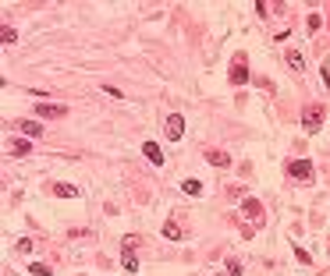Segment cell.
Segmentation results:
<instances>
[{"mask_svg": "<svg viewBox=\"0 0 330 276\" xmlns=\"http://www.w3.org/2000/svg\"><path fill=\"white\" fill-rule=\"evenodd\" d=\"M323 117H327V106H320V103L306 106V110H302V128H306V135H316V131L323 128Z\"/></svg>", "mask_w": 330, "mask_h": 276, "instance_id": "6da1fadb", "label": "cell"}, {"mask_svg": "<svg viewBox=\"0 0 330 276\" xmlns=\"http://www.w3.org/2000/svg\"><path fill=\"white\" fill-rule=\"evenodd\" d=\"M227 78H231L235 85H245V81H248V64H245V53L231 61V71H227Z\"/></svg>", "mask_w": 330, "mask_h": 276, "instance_id": "7a4b0ae2", "label": "cell"}, {"mask_svg": "<svg viewBox=\"0 0 330 276\" xmlns=\"http://www.w3.org/2000/svg\"><path fill=\"white\" fill-rule=\"evenodd\" d=\"M36 117H39V121H43V117L61 121V117H68V106H61V103H43V106H36Z\"/></svg>", "mask_w": 330, "mask_h": 276, "instance_id": "3957f363", "label": "cell"}, {"mask_svg": "<svg viewBox=\"0 0 330 276\" xmlns=\"http://www.w3.org/2000/svg\"><path fill=\"white\" fill-rule=\"evenodd\" d=\"M121 266H124L128 273H139V259H135V237H128V241H124V252H121Z\"/></svg>", "mask_w": 330, "mask_h": 276, "instance_id": "277c9868", "label": "cell"}, {"mask_svg": "<svg viewBox=\"0 0 330 276\" xmlns=\"http://www.w3.org/2000/svg\"><path fill=\"white\" fill-rule=\"evenodd\" d=\"M164 131H167L170 142H177V138L185 135V117H181V114H170V117H167V124H164Z\"/></svg>", "mask_w": 330, "mask_h": 276, "instance_id": "5b68a950", "label": "cell"}, {"mask_svg": "<svg viewBox=\"0 0 330 276\" xmlns=\"http://www.w3.org/2000/svg\"><path fill=\"white\" fill-rule=\"evenodd\" d=\"M288 174H291L295 181H313V167H309V159H295V163H288Z\"/></svg>", "mask_w": 330, "mask_h": 276, "instance_id": "8992f818", "label": "cell"}, {"mask_svg": "<svg viewBox=\"0 0 330 276\" xmlns=\"http://www.w3.org/2000/svg\"><path fill=\"white\" fill-rule=\"evenodd\" d=\"M11 128H14V131H21V135H29V138H39V135H46L39 121H14Z\"/></svg>", "mask_w": 330, "mask_h": 276, "instance_id": "52a82bcc", "label": "cell"}, {"mask_svg": "<svg viewBox=\"0 0 330 276\" xmlns=\"http://www.w3.org/2000/svg\"><path fill=\"white\" fill-rule=\"evenodd\" d=\"M142 152H146V159H149L153 167H164V152H160V145H157V142H146V145H142Z\"/></svg>", "mask_w": 330, "mask_h": 276, "instance_id": "ba28073f", "label": "cell"}, {"mask_svg": "<svg viewBox=\"0 0 330 276\" xmlns=\"http://www.w3.org/2000/svg\"><path fill=\"white\" fill-rule=\"evenodd\" d=\"M284 61H288V68L298 71V74L306 71V61H302V53H298V50H288V53H284Z\"/></svg>", "mask_w": 330, "mask_h": 276, "instance_id": "9c48e42d", "label": "cell"}, {"mask_svg": "<svg viewBox=\"0 0 330 276\" xmlns=\"http://www.w3.org/2000/svg\"><path fill=\"white\" fill-rule=\"evenodd\" d=\"M206 159H210L213 167H227V163H231V156H227V152H220V149H210V152H206Z\"/></svg>", "mask_w": 330, "mask_h": 276, "instance_id": "30bf717a", "label": "cell"}, {"mask_svg": "<svg viewBox=\"0 0 330 276\" xmlns=\"http://www.w3.org/2000/svg\"><path fill=\"white\" fill-rule=\"evenodd\" d=\"M54 195H61V199H75L79 188H75V184H54Z\"/></svg>", "mask_w": 330, "mask_h": 276, "instance_id": "8fae6325", "label": "cell"}, {"mask_svg": "<svg viewBox=\"0 0 330 276\" xmlns=\"http://www.w3.org/2000/svg\"><path fill=\"white\" fill-rule=\"evenodd\" d=\"M181 191H185V195H202V184H199L195 177H188V181L181 184Z\"/></svg>", "mask_w": 330, "mask_h": 276, "instance_id": "7c38bea8", "label": "cell"}, {"mask_svg": "<svg viewBox=\"0 0 330 276\" xmlns=\"http://www.w3.org/2000/svg\"><path fill=\"white\" fill-rule=\"evenodd\" d=\"M245 212L252 216V219H263V206H259L256 199H245Z\"/></svg>", "mask_w": 330, "mask_h": 276, "instance_id": "4fadbf2b", "label": "cell"}, {"mask_svg": "<svg viewBox=\"0 0 330 276\" xmlns=\"http://www.w3.org/2000/svg\"><path fill=\"white\" fill-rule=\"evenodd\" d=\"M29 149H32V145H29V138H18V142L11 145V152H14V156H25Z\"/></svg>", "mask_w": 330, "mask_h": 276, "instance_id": "5bb4252c", "label": "cell"}, {"mask_svg": "<svg viewBox=\"0 0 330 276\" xmlns=\"http://www.w3.org/2000/svg\"><path fill=\"white\" fill-rule=\"evenodd\" d=\"M164 234L170 241H177V237H181V227H177V223H164Z\"/></svg>", "mask_w": 330, "mask_h": 276, "instance_id": "9a60e30c", "label": "cell"}, {"mask_svg": "<svg viewBox=\"0 0 330 276\" xmlns=\"http://www.w3.org/2000/svg\"><path fill=\"white\" fill-rule=\"evenodd\" d=\"M227 276H242V262L238 259H227Z\"/></svg>", "mask_w": 330, "mask_h": 276, "instance_id": "2e32d148", "label": "cell"}, {"mask_svg": "<svg viewBox=\"0 0 330 276\" xmlns=\"http://www.w3.org/2000/svg\"><path fill=\"white\" fill-rule=\"evenodd\" d=\"M14 248H18V252H21V255H29V252H32V241H29V237H21V241H18V244H14Z\"/></svg>", "mask_w": 330, "mask_h": 276, "instance_id": "e0dca14e", "label": "cell"}, {"mask_svg": "<svg viewBox=\"0 0 330 276\" xmlns=\"http://www.w3.org/2000/svg\"><path fill=\"white\" fill-rule=\"evenodd\" d=\"M32 276H50V269L43 262H32Z\"/></svg>", "mask_w": 330, "mask_h": 276, "instance_id": "ac0fdd59", "label": "cell"}, {"mask_svg": "<svg viewBox=\"0 0 330 276\" xmlns=\"http://www.w3.org/2000/svg\"><path fill=\"white\" fill-rule=\"evenodd\" d=\"M0 39H4V43H14L18 36H14V29H7V25H4V32H0Z\"/></svg>", "mask_w": 330, "mask_h": 276, "instance_id": "d6986e66", "label": "cell"}, {"mask_svg": "<svg viewBox=\"0 0 330 276\" xmlns=\"http://www.w3.org/2000/svg\"><path fill=\"white\" fill-rule=\"evenodd\" d=\"M320 21H323L320 14H309V32H316V29H320Z\"/></svg>", "mask_w": 330, "mask_h": 276, "instance_id": "ffe728a7", "label": "cell"}]
</instances>
